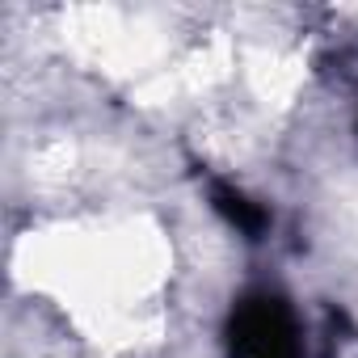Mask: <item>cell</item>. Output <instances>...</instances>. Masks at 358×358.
<instances>
[{
	"mask_svg": "<svg viewBox=\"0 0 358 358\" xmlns=\"http://www.w3.org/2000/svg\"><path fill=\"white\" fill-rule=\"evenodd\" d=\"M228 358H303L291 303L270 291L236 299L228 316Z\"/></svg>",
	"mask_w": 358,
	"mask_h": 358,
	"instance_id": "1",
	"label": "cell"
},
{
	"mask_svg": "<svg viewBox=\"0 0 358 358\" xmlns=\"http://www.w3.org/2000/svg\"><path fill=\"white\" fill-rule=\"evenodd\" d=\"M211 203H215V211H220L236 232H245L249 241H257V236L266 232V224H270L266 207L249 203L241 190H232V186H224V182H215V186H211Z\"/></svg>",
	"mask_w": 358,
	"mask_h": 358,
	"instance_id": "2",
	"label": "cell"
}]
</instances>
